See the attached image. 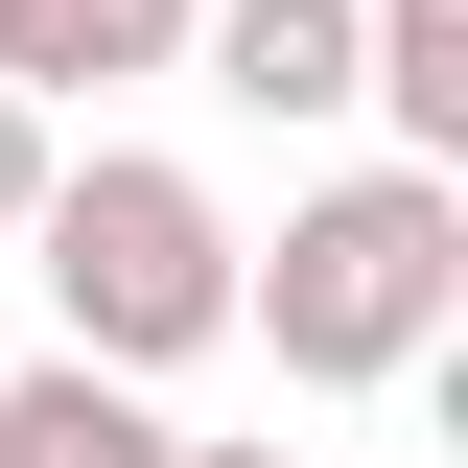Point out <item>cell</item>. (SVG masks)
<instances>
[{"label": "cell", "mask_w": 468, "mask_h": 468, "mask_svg": "<svg viewBox=\"0 0 468 468\" xmlns=\"http://www.w3.org/2000/svg\"><path fill=\"white\" fill-rule=\"evenodd\" d=\"M24 187H48V94H0V234H24Z\"/></svg>", "instance_id": "6"}, {"label": "cell", "mask_w": 468, "mask_h": 468, "mask_svg": "<svg viewBox=\"0 0 468 468\" xmlns=\"http://www.w3.org/2000/svg\"><path fill=\"white\" fill-rule=\"evenodd\" d=\"M445 304H468V165H328L282 211V258H234V328L282 351V375H328V399L421 375Z\"/></svg>", "instance_id": "1"}, {"label": "cell", "mask_w": 468, "mask_h": 468, "mask_svg": "<svg viewBox=\"0 0 468 468\" xmlns=\"http://www.w3.org/2000/svg\"><path fill=\"white\" fill-rule=\"evenodd\" d=\"M24 258H48V304H70L94 375H187V351L234 328V211L187 165H141V141H94V165L24 187Z\"/></svg>", "instance_id": "2"}, {"label": "cell", "mask_w": 468, "mask_h": 468, "mask_svg": "<svg viewBox=\"0 0 468 468\" xmlns=\"http://www.w3.org/2000/svg\"><path fill=\"white\" fill-rule=\"evenodd\" d=\"M187 468H282V445H187Z\"/></svg>", "instance_id": "7"}, {"label": "cell", "mask_w": 468, "mask_h": 468, "mask_svg": "<svg viewBox=\"0 0 468 468\" xmlns=\"http://www.w3.org/2000/svg\"><path fill=\"white\" fill-rule=\"evenodd\" d=\"M187 70L234 117H351V0H187Z\"/></svg>", "instance_id": "3"}, {"label": "cell", "mask_w": 468, "mask_h": 468, "mask_svg": "<svg viewBox=\"0 0 468 468\" xmlns=\"http://www.w3.org/2000/svg\"><path fill=\"white\" fill-rule=\"evenodd\" d=\"M141 70H187V0H0V94H141Z\"/></svg>", "instance_id": "4"}, {"label": "cell", "mask_w": 468, "mask_h": 468, "mask_svg": "<svg viewBox=\"0 0 468 468\" xmlns=\"http://www.w3.org/2000/svg\"><path fill=\"white\" fill-rule=\"evenodd\" d=\"M0 468H187V421L94 351H48V375H0Z\"/></svg>", "instance_id": "5"}]
</instances>
